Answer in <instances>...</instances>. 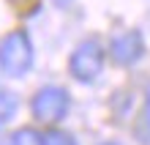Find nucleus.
<instances>
[{"instance_id": "7", "label": "nucleus", "mask_w": 150, "mask_h": 145, "mask_svg": "<svg viewBox=\"0 0 150 145\" xmlns=\"http://www.w3.org/2000/svg\"><path fill=\"white\" fill-rule=\"evenodd\" d=\"M137 134L142 142H150V85H147V93H145V107H142V115H139Z\"/></svg>"}, {"instance_id": "9", "label": "nucleus", "mask_w": 150, "mask_h": 145, "mask_svg": "<svg viewBox=\"0 0 150 145\" xmlns=\"http://www.w3.org/2000/svg\"><path fill=\"white\" fill-rule=\"evenodd\" d=\"M52 3H55V6H60V8H66L68 3H71V0H52Z\"/></svg>"}, {"instance_id": "4", "label": "nucleus", "mask_w": 150, "mask_h": 145, "mask_svg": "<svg viewBox=\"0 0 150 145\" xmlns=\"http://www.w3.org/2000/svg\"><path fill=\"white\" fill-rule=\"evenodd\" d=\"M145 55V39L139 30H123L109 41V58L120 66H134Z\"/></svg>"}, {"instance_id": "1", "label": "nucleus", "mask_w": 150, "mask_h": 145, "mask_svg": "<svg viewBox=\"0 0 150 145\" xmlns=\"http://www.w3.org/2000/svg\"><path fill=\"white\" fill-rule=\"evenodd\" d=\"M33 69V44L25 30H11L0 41V71L8 77H22Z\"/></svg>"}, {"instance_id": "8", "label": "nucleus", "mask_w": 150, "mask_h": 145, "mask_svg": "<svg viewBox=\"0 0 150 145\" xmlns=\"http://www.w3.org/2000/svg\"><path fill=\"white\" fill-rule=\"evenodd\" d=\"M8 145H41V131L36 129H19L11 134Z\"/></svg>"}, {"instance_id": "6", "label": "nucleus", "mask_w": 150, "mask_h": 145, "mask_svg": "<svg viewBox=\"0 0 150 145\" xmlns=\"http://www.w3.org/2000/svg\"><path fill=\"white\" fill-rule=\"evenodd\" d=\"M41 145H79L76 140H74V134H68L66 129H47L41 134Z\"/></svg>"}, {"instance_id": "5", "label": "nucleus", "mask_w": 150, "mask_h": 145, "mask_svg": "<svg viewBox=\"0 0 150 145\" xmlns=\"http://www.w3.org/2000/svg\"><path fill=\"white\" fill-rule=\"evenodd\" d=\"M16 107H19V101L11 90H0V126L11 123V118L16 115Z\"/></svg>"}, {"instance_id": "3", "label": "nucleus", "mask_w": 150, "mask_h": 145, "mask_svg": "<svg viewBox=\"0 0 150 145\" xmlns=\"http://www.w3.org/2000/svg\"><path fill=\"white\" fill-rule=\"evenodd\" d=\"M104 63H107V49L101 47L96 39H85L79 41L71 58H68V71L76 82H96L98 74L104 71Z\"/></svg>"}, {"instance_id": "10", "label": "nucleus", "mask_w": 150, "mask_h": 145, "mask_svg": "<svg viewBox=\"0 0 150 145\" xmlns=\"http://www.w3.org/2000/svg\"><path fill=\"white\" fill-rule=\"evenodd\" d=\"M98 145H120V142H98Z\"/></svg>"}, {"instance_id": "2", "label": "nucleus", "mask_w": 150, "mask_h": 145, "mask_svg": "<svg viewBox=\"0 0 150 145\" xmlns=\"http://www.w3.org/2000/svg\"><path fill=\"white\" fill-rule=\"evenodd\" d=\"M30 110H33V118L38 123L57 126L60 121H66L68 110H71V96L60 85H44L36 90V96L30 101Z\"/></svg>"}]
</instances>
